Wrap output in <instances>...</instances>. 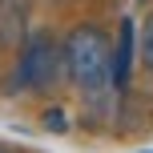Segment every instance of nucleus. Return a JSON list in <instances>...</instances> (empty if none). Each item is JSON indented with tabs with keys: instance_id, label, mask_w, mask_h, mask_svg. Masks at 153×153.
<instances>
[{
	"instance_id": "0eeeda50",
	"label": "nucleus",
	"mask_w": 153,
	"mask_h": 153,
	"mask_svg": "<svg viewBox=\"0 0 153 153\" xmlns=\"http://www.w3.org/2000/svg\"><path fill=\"white\" fill-rule=\"evenodd\" d=\"M0 153H8V149H0Z\"/></svg>"
},
{
	"instance_id": "f257e3e1",
	"label": "nucleus",
	"mask_w": 153,
	"mask_h": 153,
	"mask_svg": "<svg viewBox=\"0 0 153 153\" xmlns=\"http://www.w3.org/2000/svg\"><path fill=\"white\" fill-rule=\"evenodd\" d=\"M65 73L76 89L97 93L113 81V45L97 24H76L65 40Z\"/></svg>"
},
{
	"instance_id": "7ed1b4c3",
	"label": "nucleus",
	"mask_w": 153,
	"mask_h": 153,
	"mask_svg": "<svg viewBox=\"0 0 153 153\" xmlns=\"http://www.w3.org/2000/svg\"><path fill=\"white\" fill-rule=\"evenodd\" d=\"M36 0H0V48H20Z\"/></svg>"
},
{
	"instance_id": "39448f33",
	"label": "nucleus",
	"mask_w": 153,
	"mask_h": 153,
	"mask_svg": "<svg viewBox=\"0 0 153 153\" xmlns=\"http://www.w3.org/2000/svg\"><path fill=\"white\" fill-rule=\"evenodd\" d=\"M141 65L153 73V12L141 20Z\"/></svg>"
},
{
	"instance_id": "20e7f679",
	"label": "nucleus",
	"mask_w": 153,
	"mask_h": 153,
	"mask_svg": "<svg viewBox=\"0 0 153 153\" xmlns=\"http://www.w3.org/2000/svg\"><path fill=\"white\" fill-rule=\"evenodd\" d=\"M133 45H137V24L125 16L121 28H117V45H113V85L125 89L133 76Z\"/></svg>"
},
{
	"instance_id": "f03ea898",
	"label": "nucleus",
	"mask_w": 153,
	"mask_h": 153,
	"mask_svg": "<svg viewBox=\"0 0 153 153\" xmlns=\"http://www.w3.org/2000/svg\"><path fill=\"white\" fill-rule=\"evenodd\" d=\"M65 69V48L56 45V36L48 28L40 32H28L20 40V65H16V85L24 89H48V85L61 76Z\"/></svg>"
},
{
	"instance_id": "423d86ee",
	"label": "nucleus",
	"mask_w": 153,
	"mask_h": 153,
	"mask_svg": "<svg viewBox=\"0 0 153 153\" xmlns=\"http://www.w3.org/2000/svg\"><path fill=\"white\" fill-rule=\"evenodd\" d=\"M45 121H48V125H53V129H65V117H61V113H48V117H45Z\"/></svg>"
}]
</instances>
